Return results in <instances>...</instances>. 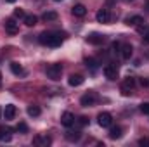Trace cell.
I'll return each instance as SVG.
<instances>
[{
	"label": "cell",
	"mask_w": 149,
	"mask_h": 147,
	"mask_svg": "<svg viewBox=\"0 0 149 147\" xmlns=\"http://www.w3.org/2000/svg\"><path fill=\"white\" fill-rule=\"evenodd\" d=\"M134 87H135V80L134 78H125L123 81H121V94L123 95H130L132 94V90H134Z\"/></svg>",
	"instance_id": "obj_5"
},
{
	"label": "cell",
	"mask_w": 149,
	"mask_h": 147,
	"mask_svg": "<svg viewBox=\"0 0 149 147\" xmlns=\"http://www.w3.org/2000/svg\"><path fill=\"white\" fill-rule=\"evenodd\" d=\"M83 81H85V78H83L81 74H71V76L68 78V83H70V87H80Z\"/></svg>",
	"instance_id": "obj_16"
},
{
	"label": "cell",
	"mask_w": 149,
	"mask_h": 147,
	"mask_svg": "<svg viewBox=\"0 0 149 147\" xmlns=\"http://www.w3.org/2000/svg\"><path fill=\"white\" fill-rule=\"evenodd\" d=\"M40 112H42V111H40V107H38V106H30V107H28V114H30L31 118H37V116H40Z\"/></svg>",
	"instance_id": "obj_23"
},
{
	"label": "cell",
	"mask_w": 149,
	"mask_h": 147,
	"mask_svg": "<svg viewBox=\"0 0 149 147\" xmlns=\"http://www.w3.org/2000/svg\"><path fill=\"white\" fill-rule=\"evenodd\" d=\"M59 16H57V12L56 10H47V12H43L42 14V19L45 21V23H52V21H56Z\"/></svg>",
	"instance_id": "obj_17"
},
{
	"label": "cell",
	"mask_w": 149,
	"mask_h": 147,
	"mask_svg": "<svg viewBox=\"0 0 149 147\" xmlns=\"http://www.w3.org/2000/svg\"><path fill=\"white\" fill-rule=\"evenodd\" d=\"M64 137H66L68 142H78V140L81 139V133H80L78 130H74V132L73 130H68V132L64 133Z\"/></svg>",
	"instance_id": "obj_15"
},
{
	"label": "cell",
	"mask_w": 149,
	"mask_h": 147,
	"mask_svg": "<svg viewBox=\"0 0 149 147\" xmlns=\"http://www.w3.org/2000/svg\"><path fill=\"white\" fill-rule=\"evenodd\" d=\"M97 123H99V126H102V128H109L113 123V116L109 112H99L97 114Z\"/></svg>",
	"instance_id": "obj_3"
},
{
	"label": "cell",
	"mask_w": 149,
	"mask_h": 147,
	"mask_svg": "<svg viewBox=\"0 0 149 147\" xmlns=\"http://www.w3.org/2000/svg\"><path fill=\"white\" fill-rule=\"evenodd\" d=\"M78 125H80V126L88 125V118H87V116H80V118H78Z\"/></svg>",
	"instance_id": "obj_27"
},
{
	"label": "cell",
	"mask_w": 149,
	"mask_h": 147,
	"mask_svg": "<svg viewBox=\"0 0 149 147\" xmlns=\"http://www.w3.org/2000/svg\"><path fill=\"white\" fill-rule=\"evenodd\" d=\"M9 66H10V71H12L14 74H24V69L21 68V64H17V62H10Z\"/></svg>",
	"instance_id": "obj_21"
},
{
	"label": "cell",
	"mask_w": 149,
	"mask_h": 147,
	"mask_svg": "<svg viewBox=\"0 0 149 147\" xmlns=\"http://www.w3.org/2000/svg\"><path fill=\"white\" fill-rule=\"evenodd\" d=\"M139 146L149 147V137H142V139H139Z\"/></svg>",
	"instance_id": "obj_28"
},
{
	"label": "cell",
	"mask_w": 149,
	"mask_h": 147,
	"mask_svg": "<svg viewBox=\"0 0 149 147\" xmlns=\"http://www.w3.org/2000/svg\"><path fill=\"white\" fill-rule=\"evenodd\" d=\"M109 137H111V139H120V137H121V128H120V126L111 128V130H109Z\"/></svg>",
	"instance_id": "obj_22"
},
{
	"label": "cell",
	"mask_w": 149,
	"mask_h": 147,
	"mask_svg": "<svg viewBox=\"0 0 149 147\" xmlns=\"http://www.w3.org/2000/svg\"><path fill=\"white\" fill-rule=\"evenodd\" d=\"M139 83H141L142 87H149V80H148V78H141V80H139Z\"/></svg>",
	"instance_id": "obj_31"
},
{
	"label": "cell",
	"mask_w": 149,
	"mask_h": 147,
	"mask_svg": "<svg viewBox=\"0 0 149 147\" xmlns=\"http://www.w3.org/2000/svg\"><path fill=\"white\" fill-rule=\"evenodd\" d=\"M141 111L149 116V102H142V104H141Z\"/></svg>",
	"instance_id": "obj_30"
},
{
	"label": "cell",
	"mask_w": 149,
	"mask_h": 147,
	"mask_svg": "<svg viewBox=\"0 0 149 147\" xmlns=\"http://www.w3.org/2000/svg\"><path fill=\"white\" fill-rule=\"evenodd\" d=\"M23 21H24V24H26V26H30V28H31V26H35V24L38 23V17H37V16H33V14H30V16H24V19H23Z\"/></svg>",
	"instance_id": "obj_20"
},
{
	"label": "cell",
	"mask_w": 149,
	"mask_h": 147,
	"mask_svg": "<svg viewBox=\"0 0 149 147\" xmlns=\"http://www.w3.org/2000/svg\"><path fill=\"white\" fill-rule=\"evenodd\" d=\"M16 130H17V132H23V133H26V132H28V125H26V123H19V125L16 126Z\"/></svg>",
	"instance_id": "obj_26"
},
{
	"label": "cell",
	"mask_w": 149,
	"mask_h": 147,
	"mask_svg": "<svg viewBox=\"0 0 149 147\" xmlns=\"http://www.w3.org/2000/svg\"><path fill=\"white\" fill-rule=\"evenodd\" d=\"M54 2H61V0H54Z\"/></svg>",
	"instance_id": "obj_34"
},
{
	"label": "cell",
	"mask_w": 149,
	"mask_h": 147,
	"mask_svg": "<svg viewBox=\"0 0 149 147\" xmlns=\"http://www.w3.org/2000/svg\"><path fill=\"white\" fill-rule=\"evenodd\" d=\"M61 74H63V66L61 64H50L49 68H47V76L50 78V80H59L61 78Z\"/></svg>",
	"instance_id": "obj_2"
},
{
	"label": "cell",
	"mask_w": 149,
	"mask_h": 147,
	"mask_svg": "<svg viewBox=\"0 0 149 147\" xmlns=\"http://www.w3.org/2000/svg\"><path fill=\"white\" fill-rule=\"evenodd\" d=\"M24 16H26V14H24V10H23V9H16V10H14V17L24 19Z\"/></svg>",
	"instance_id": "obj_25"
},
{
	"label": "cell",
	"mask_w": 149,
	"mask_h": 147,
	"mask_svg": "<svg viewBox=\"0 0 149 147\" xmlns=\"http://www.w3.org/2000/svg\"><path fill=\"white\" fill-rule=\"evenodd\" d=\"M74 114L73 112H70V111H66V112H63V116H61V125L63 126H66V128H70V126H73L74 125Z\"/></svg>",
	"instance_id": "obj_8"
},
{
	"label": "cell",
	"mask_w": 149,
	"mask_h": 147,
	"mask_svg": "<svg viewBox=\"0 0 149 147\" xmlns=\"http://www.w3.org/2000/svg\"><path fill=\"white\" fill-rule=\"evenodd\" d=\"M16 112H17V109H16V106H14V104H7V106H5V109H3V118H5L7 121H10V119H14V118H16Z\"/></svg>",
	"instance_id": "obj_10"
},
{
	"label": "cell",
	"mask_w": 149,
	"mask_h": 147,
	"mask_svg": "<svg viewBox=\"0 0 149 147\" xmlns=\"http://www.w3.org/2000/svg\"><path fill=\"white\" fill-rule=\"evenodd\" d=\"M63 40H64V35L59 31H43L38 37V42L47 47H59L63 43Z\"/></svg>",
	"instance_id": "obj_1"
},
{
	"label": "cell",
	"mask_w": 149,
	"mask_h": 147,
	"mask_svg": "<svg viewBox=\"0 0 149 147\" xmlns=\"http://www.w3.org/2000/svg\"><path fill=\"white\" fill-rule=\"evenodd\" d=\"M10 128H5V126H0V140H5V142H9L12 137H10Z\"/></svg>",
	"instance_id": "obj_19"
},
{
	"label": "cell",
	"mask_w": 149,
	"mask_h": 147,
	"mask_svg": "<svg viewBox=\"0 0 149 147\" xmlns=\"http://www.w3.org/2000/svg\"><path fill=\"white\" fill-rule=\"evenodd\" d=\"M71 12H73L74 17H83L87 14V7L83 3H74L73 7H71Z\"/></svg>",
	"instance_id": "obj_12"
},
{
	"label": "cell",
	"mask_w": 149,
	"mask_h": 147,
	"mask_svg": "<svg viewBox=\"0 0 149 147\" xmlns=\"http://www.w3.org/2000/svg\"><path fill=\"white\" fill-rule=\"evenodd\" d=\"M146 55H148V57H149V52H148V54H146Z\"/></svg>",
	"instance_id": "obj_35"
},
{
	"label": "cell",
	"mask_w": 149,
	"mask_h": 147,
	"mask_svg": "<svg viewBox=\"0 0 149 147\" xmlns=\"http://www.w3.org/2000/svg\"><path fill=\"white\" fill-rule=\"evenodd\" d=\"M0 85H2V73H0Z\"/></svg>",
	"instance_id": "obj_33"
},
{
	"label": "cell",
	"mask_w": 149,
	"mask_h": 147,
	"mask_svg": "<svg viewBox=\"0 0 149 147\" xmlns=\"http://www.w3.org/2000/svg\"><path fill=\"white\" fill-rule=\"evenodd\" d=\"M125 23H127L128 26H139V24L142 23V16H128V17L125 19Z\"/></svg>",
	"instance_id": "obj_18"
},
{
	"label": "cell",
	"mask_w": 149,
	"mask_h": 147,
	"mask_svg": "<svg viewBox=\"0 0 149 147\" xmlns=\"http://www.w3.org/2000/svg\"><path fill=\"white\" fill-rule=\"evenodd\" d=\"M5 2H9V3H14V2H16V0H5Z\"/></svg>",
	"instance_id": "obj_32"
},
{
	"label": "cell",
	"mask_w": 149,
	"mask_h": 147,
	"mask_svg": "<svg viewBox=\"0 0 149 147\" xmlns=\"http://www.w3.org/2000/svg\"><path fill=\"white\" fill-rule=\"evenodd\" d=\"M120 54L123 59H130L132 54H134V47L130 43H121V49H120Z\"/></svg>",
	"instance_id": "obj_11"
},
{
	"label": "cell",
	"mask_w": 149,
	"mask_h": 147,
	"mask_svg": "<svg viewBox=\"0 0 149 147\" xmlns=\"http://www.w3.org/2000/svg\"><path fill=\"white\" fill-rule=\"evenodd\" d=\"M95 94L94 92H87L85 95H81V99H80V104L83 106V107H90V106H94L95 104Z\"/></svg>",
	"instance_id": "obj_7"
},
{
	"label": "cell",
	"mask_w": 149,
	"mask_h": 147,
	"mask_svg": "<svg viewBox=\"0 0 149 147\" xmlns=\"http://www.w3.org/2000/svg\"><path fill=\"white\" fill-rule=\"evenodd\" d=\"M95 19L99 23H102V24L111 23V12H109V9H99L97 14H95Z\"/></svg>",
	"instance_id": "obj_6"
},
{
	"label": "cell",
	"mask_w": 149,
	"mask_h": 147,
	"mask_svg": "<svg viewBox=\"0 0 149 147\" xmlns=\"http://www.w3.org/2000/svg\"><path fill=\"white\" fill-rule=\"evenodd\" d=\"M3 26H5V31H7L9 35H16V33L19 31V23H16L14 19H7V21L3 23Z\"/></svg>",
	"instance_id": "obj_9"
},
{
	"label": "cell",
	"mask_w": 149,
	"mask_h": 147,
	"mask_svg": "<svg viewBox=\"0 0 149 147\" xmlns=\"http://www.w3.org/2000/svg\"><path fill=\"white\" fill-rule=\"evenodd\" d=\"M85 62H87V66H88V68H90V69H92V71H95V69H97V68H99V66H97V64H99V62H97V61H95V59H87V61H85Z\"/></svg>",
	"instance_id": "obj_24"
},
{
	"label": "cell",
	"mask_w": 149,
	"mask_h": 147,
	"mask_svg": "<svg viewBox=\"0 0 149 147\" xmlns=\"http://www.w3.org/2000/svg\"><path fill=\"white\" fill-rule=\"evenodd\" d=\"M104 40H106V37L104 35H99V33H92V35L87 37V42L92 43V45H101Z\"/></svg>",
	"instance_id": "obj_14"
},
{
	"label": "cell",
	"mask_w": 149,
	"mask_h": 147,
	"mask_svg": "<svg viewBox=\"0 0 149 147\" xmlns=\"http://www.w3.org/2000/svg\"><path fill=\"white\" fill-rule=\"evenodd\" d=\"M33 144L35 146H50L52 144V139L50 137H47V135H37L35 139H33Z\"/></svg>",
	"instance_id": "obj_13"
},
{
	"label": "cell",
	"mask_w": 149,
	"mask_h": 147,
	"mask_svg": "<svg viewBox=\"0 0 149 147\" xmlns=\"http://www.w3.org/2000/svg\"><path fill=\"white\" fill-rule=\"evenodd\" d=\"M142 42L149 43V28H144V33H142Z\"/></svg>",
	"instance_id": "obj_29"
},
{
	"label": "cell",
	"mask_w": 149,
	"mask_h": 147,
	"mask_svg": "<svg viewBox=\"0 0 149 147\" xmlns=\"http://www.w3.org/2000/svg\"><path fill=\"white\" fill-rule=\"evenodd\" d=\"M102 73H104V76L108 78V80H116L118 78V66L116 64H106L104 68H102Z\"/></svg>",
	"instance_id": "obj_4"
}]
</instances>
